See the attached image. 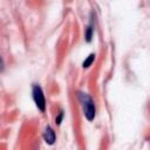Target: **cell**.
I'll use <instances>...</instances> for the list:
<instances>
[{
  "label": "cell",
  "mask_w": 150,
  "mask_h": 150,
  "mask_svg": "<svg viewBox=\"0 0 150 150\" xmlns=\"http://www.w3.org/2000/svg\"><path fill=\"white\" fill-rule=\"evenodd\" d=\"M93 33H94V26H93V22H90L87 28H86V41L87 42H90L91 41V38H93Z\"/></svg>",
  "instance_id": "4"
},
{
  "label": "cell",
  "mask_w": 150,
  "mask_h": 150,
  "mask_svg": "<svg viewBox=\"0 0 150 150\" xmlns=\"http://www.w3.org/2000/svg\"><path fill=\"white\" fill-rule=\"evenodd\" d=\"M43 138H45L46 143H48V144H53L55 142V132L50 127H46L45 132H43Z\"/></svg>",
  "instance_id": "3"
},
{
  "label": "cell",
  "mask_w": 150,
  "mask_h": 150,
  "mask_svg": "<svg viewBox=\"0 0 150 150\" xmlns=\"http://www.w3.org/2000/svg\"><path fill=\"white\" fill-rule=\"evenodd\" d=\"M94 59H95V55L94 54H90L84 61H83V63H82V66H83V68H88L93 62H94Z\"/></svg>",
  "instance_id": "5"
},
{
  "label": "cell",
  "mask_w": 150,
  "mask_h": 150,
  "mask_svg": "<svg viewBox=\"0 0 150 150\" xmlns=\"http://www.w3.org/2000/svg\"><path fill=\"white\" fill-rule=\"evenodd\" d=\"M79 100L83 108L84 116L88 121H93L95 118V104L91 97L86 93H79Z\"/></svg>",
  "instance_id": "1"
},
{
  "label": "cell",
  "mask_w": 150,
  "mask_h": 150,
  "mask_svg": "<svg viewBox=\"0 0 150 150\" xmlns=\"http://www.w3.org/2000/svg\"><path fill=\"white\" fill-rule=\"evenodd\" d=\"M4 68H5V63H4V60H2V57L0 55V71H2Z\"/></svg>",
  "instance_id": "7"
},
{
  "label": "cell",
  "mask_w": 150,
  "mask_h": 150,
  "mask_svg": "<svg viewBox=\"0 0 150 150\" xmlns=\"http://www.w3.org/2000/svg\"><path fill=\"white\" fill-rule=\"evenodd\" d=\"M32 94H33V98H34V102H35L36 107L41 111H43L45 108H46V100H45V95H43V91H42L41 87L38 86V84H34L33 89H32Z\"/></svg>",
  "instance_id": "2"
},
{
  "label": "cell",
  "mask_w": 150,
  "mask_h": 150,
  "mask_svg": "<svg viewBox=\"0 0 150 150\" xmlns=\"http://www.w3.org/2000/svg\"><path fill=\"white\" fill-rule=\"evenodd\" d=\"M62 117H63V112H62V111H60L59 116L56 117V123H57V124H60V123H61V121H62Z\"/></svg>",
  "instance_id": "6"
}]
</instances>
